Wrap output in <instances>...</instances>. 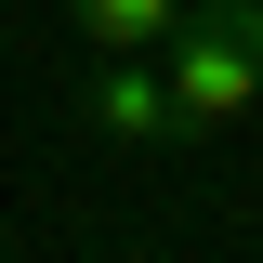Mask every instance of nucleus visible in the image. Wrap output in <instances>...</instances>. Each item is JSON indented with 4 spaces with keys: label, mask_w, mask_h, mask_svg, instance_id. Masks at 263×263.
Listing matches in <instances>:
<instances>
[{
    "label": "nucleus",
    "mask_w": 263,
    "mask_h": 263,
    "mask_svg": "<svg viewBox=\"0 0 263 263\" xmlns=\"http://www.w3.org/2000/svg\"><path fill=\"white\" fill-rule=\"evenodd\" d=\"M158 66H171V105H184V145H224L263 105V0H184Z\"/></svg>",
    "instance_id": "obj_1"
},
{
    "label": "nucleus",
    "mask_w": 263,
    "mask_h": 263,
    "mask_svg": "<svg viewBox=\"0 0 263 263\" xmlns=\"http://www.w3.org/2000/svg\"><path fill=\"white\" fill-rule=\"evenodd\" d=\"M79 119H92L105 145H132V158H197L158 53H92V79H79Z\"/></svg>",
    "instance_id": "obj_2"
},
{
    "label": "nucleus",
    "mask_w": 263,
    "mask_h": 263,
    "mask_svg": "<svg viewBox=\"0 0 263 263\" xmlns=\"http://www.w3.org/2000/svg\"><path fill=\"white\" fill-rule=\"evenodd\" d=\"M66 27L92 40V53H158L184 27V0H66Z\"/></svg>",
    "instance_id": "obj_3"
}]
</instances>
